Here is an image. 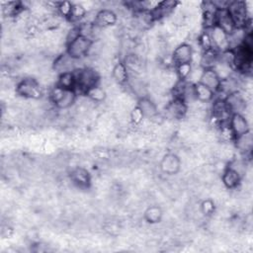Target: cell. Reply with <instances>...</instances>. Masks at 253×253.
<instances>
[{
  "instance_id": "1",
  "label": "cell",
  "mask_w": 253,
  "mask_h": 253,
  "mask_svg": "<svg viewBox=\"0 0 253 253\" xmlns=\"http://www.w3.org/2000/svg\"><path fill=\"white\" fill-rule=\"evenodd\" d=\"M73 72L75 76L74 90L77 94L81 93L85 95L90 88L98 85L100 82V75L98 71L92 67H80L75 69Z\"/></svg>"
},
{
  "instance_id": "2",
  "label": "cell",
  "mask_w": 253,
  "mask_h": 253,
  "mask_svg": "<svg viewBox=\"0 0 253 253\" xmlns=\"http://www.w3.org/2000/svg\"><path fill=\"white\" fill-rule=\"evenodd\" d=\"M49 99L57 109L65 110L75 103L77 93L74 89H64L55 85L49 92Z\"/></svg>"
},
{
  "instance_id": "3",
  "label": "cell",
  "mask_w": 253,
  "mask_h": 253,
  "mask_svg": "<svg viewBox=\"0 0 253 253\" xmlns=\"http://www.w3.org/2000/svg\"><path fill=\"white\" fill-rule=\"evenodd\" d=\"M227 11L235 25V28H245L251 21L248 14V8L244 1H230Z\"/></svg>"
},
{
  "instance_id": "4",
  "label": "cell",
  "mask_w": 253,
  "mask_h": 253,
  "mask_svg": "<svg viewBox=\"0 0 253 253\" xmlns=\"http://www.w3.org/2000/svg\"><path fill=\"white\" fill-rule=\"evenodd\" d=\"M93 42L91 39L80 35L66 45V52L74 59H81L88 55Z\"/></svg>"
},
{
  "instance_id": "5",
  "label": "cell",
  "mask_w": 253,
  "mask_h": 253,
  "mask_svg": "<svg viewBox=\"0 0 253 253\" xmlns=\"http://www.w3.org/2000/svg\"><path fill=\"white\" fill-rule=\"evenodd\" d=\"M16 92L26 99L33 100H38L42 95L40 83L34 78H25L21 80L16 86Z\"/></svg>"
},
{
  "instance_id": "6",
  "label": "cell",
  "mask_w": 253,
  "mask_h": 253,
  "mask_svg": "<svg viewBox=\"0 0 253 253\" xmlns=\"http://www.w3.org/2000/svg\"><path fill=\"white\" fill-rule=\"evenodd\" d=\"M193 47L191 44L183 42L175 47L172 53V61L176 65L183 63H192L193 59Z\"/></svg>"
},
{
  "instance_id": "7",
  "label": "cell",
  "mask_w": 253,
  "mask_h": 253,
  "mask_svg": "<svg viewBox=\"0 0 253 253\" xmlns=\"http://www.w3.org/2000/svg\"><path fill=\"white\" fill-rule=\"evenodd\" d=\"M77 59L72 58L66 51L64 53H61L57 55L52 63L53 70L59 74L65 73V72H72L77 67L75 66V61Z\"/></svg>"
},
{
  "instance_id": "8",
  "label": "cell",
  "mask_w": 253,
  "mask_h": 253,
  "mask_svg": "<svg viewBox=\"0 0 253 253\" xmlns=\"http://www.w3.org/2000/svg\"><path fill=\"white\" fill-rule=\"evenodd\" d=\"M224 102L231 115L232 114L243 115V112L246 110L245 98L239 91L227 95L226 98L224 99Z\"/></svg>"
},
{
  "instance_id": "9",
  "label": "cell",
  "mask_w": 253,
  "mask_h": 253,
  "mask_svg": "<svg viewBox=\"0 0 253 253\" xmlns=\"http://www.w3.org/2000/svg\"><path fill=\"white\" fill-rule=\"evenodd\" d=\"M210 36L212 42V46L214 49L221 51L227 50L228 48V35L217 26H213L209 29Z\"/></svg>"
},
{
  "instance_id": "10",
  "label": "cell",
  "mask_w": 253,
  "mask_h": 253,
  "mask_svg": "<svg viewBox=\"0 0 253 253\" xmlns=\"http://www.w3.org/2000/svg\"><path fill=\"white\" fill-rule=\"evenodd\" d=\"M188 112L187 104L180 99H172L165 107V114L168 118L179 120L186 116Z\"/></svg>"
},
{
  "instance_id": "11",
  "label": "cell",
  "mask_w": 253,
  "mask_h": 253,
  "mask_svg": "<svg viewBox=\"0 0 253 253\" xmlns=\"http://www.w3.org/2000/svg\"><path fill=\"white\" fill-rule=\"evenodd\" d=\"M181 160L174 153H167L163 156L160 162V169L164 174L175 175L180 171Z\"/></svg>"
},
{
  "instance_id": "12",
  "label": "cell",
  "mask_w": 253,
  "mask_h": 253,
  "mask_svg": "<svg viewBox=\"0 0 253 253\" xmlns=\"http://www.w3.org/2000/svg\"><path fill=\"white\" fill-rule=\"evenodd\" d=\"M228 126L234 135L238 136L250 130L249 124L244 115L241 114H232L228 121Z\"/></svg>"
},
{
  "instance_id": "13",
  "label": "cell",
  "mask_w": 253,
  "mask_h": 253,
  "mask_svg": "<svg viewBox=\"0 0 253 253\" xmlns=\"http://www.w3.org/2000/svg\"><path fill=\"white\" fill-rule=\"evenodd\" d=\"M70 180L76 187L87 189L91 184V175L87 169L76 167L70 172Z\"/></svg>"
},
{
  "instance_id": "14",
  "label": "cell",
  "mask_w": 253,
  "mask_h": 253,
  "mask_svg": "<svg viewBox=\"0 0 253 253\" xmlns=\"http://www.w3.org/2000/svg\"><path fill=\"white\" fill-rule=\"evenodd\" d=\"M118 21V16L115 11L111 9H101L97 12L94 24L102 29L114 26Z\"/></svg>"
},
{
  "instance_id": "15",
  "label": "cell",
  "mask_w": 253,
  "mask_h": 253,
  "mask_svg": "<svg viewBox=\"0 0 253 253\" xmlns=\"http://www.w3.org/2000/svg\"><path fill=\"white\" fill-rule=\"evenodd\" d=\"M215 26L219 27L223 30L227 35H229L234 29L235 25L227 11V9L223 10H216L215 14Z\"/></svg>"
},
{
  "instance_id": "16",
  "label": "cell",
  "mask_w": 253,
  "mask_h": 253,
  "mask_svg": "<svg viewBox=\"0 0 253 253\" xmlns=\"http://www.w3.org/2000/svg\"><path fill=\"white\" fill-rule=\"evenodd\" d=\"M220 78L215 73V71L212 68L204 69L202 76L200 78V83L206 85L210 89H211L213 92H216L220 85Z\"/></svg>"
},
{
  "instance_id": "17",
  "label": "cell",
  "mask_w": 253,
  "mask_h": 253,
  "mask_svg": "<svg viewBox=\"0 0 253 253\" xmlns=\"http://www.w3.org/2000/svg\"><path fill=\"white\" fill-rule=\"evenodd\" d=\"M233 141L235 142V147L243 154L250 153L253 146V136L251 131H247L241 135L235 136Z\"/></svg>"
},
{
  "instance_id": "18",
  "label": "cell",
  "mask_w": 253,
  "mask_h": 253,
  "mask_svg": "<svg viewBox=\"0 0 253 253\" xmlns=\"http://www.w3.org/2000/svg\"><path fill=\"white\" fill-rule=\"evenodd\" d=\"M137 107L141 110L144 118L153 119L158 115V110L156 104L148 97H141L138 100Z\"/></svg>"
},
{
  "instance_id": "19",
  "label": "cell",
  "mask_w": 253,
  "mask_h": 253,
  "mask_svg": "<svg viewBox=\"0 0 253 253\" xmlns=\"http://www.w3.org/2000/svg\"><path fill=\"white\" fill-rule=\"evenodd\" d=\"M112 76L114 80L120 85L127 83L129 78V71L124 61H119L114 65L112 69Z\"/></svg>"
},
{
  "instance_id": "20",
  "label": "cell",
  "mask_w": 253,
  "mask_h": 253,
  "mask_svg": "<svg viewBox=\"0 0 253 253\" xmlns=\"http://www.w3.org/2000/svg\"><path fill=\"white\" fill-rule=\"evenodd\" d=\"M241 176L235 172L234 170H232L229 167H225V169L222 172L221 175V181L222 184L224 185V187H226L227 189H235L237 188V186L240 184L241 181Z\"/></svg>"
},
{
  "instance_id": "21",
  "label": "cell",
  "mask_w": 253,
  "mask_h": 253,
  "mask_svg": "<svg viewBox=\"0 0 253 253\" xmlns=\"http://www.w3.org/2000/svg\"><path fill=\"white\" fill-rule=\"evenodd\" d=\"M195 94L197 101L201 103H209L213 99L215 92H213L206 85L198 82L195 84Z\"/></svg>"
},
{
  "instance_id": "22",
  "label": "cell",
  "mask_w": 253,
  "mask_h": 253,
  "mask_svg": "<svg viewBox=\"0 0 253 253\" xmlns=\"http://www.w3.org/2000/svg\"><path fill=\"white\" fill-rule=\"evenodd\" d=\"M218 54L219 52L214 49V48H211L208 50H205L200 58V64L201 67L204 69H208V68H212L213 65L215 64V62L218 59Z\"/></svg>"
},
{
  "instance_id": "23",
  "label": "cell",
  "mask_w": 253,
  "mask_h": 253,
  "mask_svg": "<svg viewBox=\"0 0 253 253\" xmlns=\"http://www.w3.org/2000/svg\"><path fill=\"white\" fill-rule=\"evenodd\" d=\"M162 215V210L158 206H150L144 211V219L151 224L158 223L161 220Z\"/></svg>"
},
{
  "instance_id": "24",
  "label": "cell",
  "mask_w": 253,
  "mask_h": 253,
  "mask_svg": "<svg viewBox=\"0 0 253 253\" xmlns=\"http://www.w3.org/2000/svg\"><path fill=\"white\" fill-rule=\"evenodd\" d=\"M85 95L89 98V100H91L94 103H102L107 98L106 90L103 87H101L100 84L90 88Z\"/></svg>"
},
{
  "instance_id": "25",
  "label": "cell",
  "mask_w": 253,
  "mask_h": 253,
  "mask_svg": "<svg viewBox=\"0 0 253 253\" xmlns=\"http://www.w3.org/2000/svg\"><path fill=\"white\" fill-rule=\"evenodd\" d=\"M55 85L64 89H74L75 87L74 72L72 71V72H65V73L59 74Z\"/></svg>"
},
{
  "instance_id": "26",
  "label": "cell",
  "mask_w": 253,
  "mask_h": 253,
  "mask_svg": "<svg viewBox=\"0 0 253 253\" xmlns=\"http://www.w3.org/2000/svg\"><path fill=\"white\" fill-rule=\"evenodd\" d=\"M87 9L82 5V4H73L72 6V10H71V14L69 17V21L76 23L79 22L81 20H83L86 17L87 14Z\"/></svg>"
},
{
  "instance_id": "27",
  "label": "cell",
  "mask_w": 253,
  "mask_h": 253,
  "mask_svg": "<svg viewBox=\"0 0 253 253\" xmlns=\"http://www.w3.org/2000/svg\"><path fill=\"white\" fill-rule=\"evenodd\" d=\"M192 63H183L176 65V76L178 80H188L190 77V74L192 72Z\"/></svg>"
},
{
  "instance_id": "28",
  "label": "cell",
  "mask_w": 253,
  "mask_h": 253,
  "mask_svg": "<svg viewBox=\"0 0 253 253\" xmlns=\"http://www.w3.org/2000/svg\"><path fill=\"white\" fill-rule=\"evenodd\" d=\"M229 168H231L232 170H234L235 172H237L241 178L245 175L247 167H246V162L243 159H232L229 163L228 166Z\"/></svg>"
},
{
  "instance_id": "29",
  "label": "cell",
  "mask_w": 253,
  "mask_h": 253,
  "mask_svg": "<svg viewBox=\"0 0 253 253\" xmlns=\"http://www.w3.org/2000/svg\"><path fill=\"white\" fill-rule=\"evenodd\" d=\"M198 42H199L200 46L203 48L204 51L208 50V49H211V48H213L212 42H211L209 30H207V31H205V32H203L201 34V36L199 37Z\"/></svg>"
},
{
  "instance_id": "30",
  "label": "cell",
  "mask_w": 253,
  "mask_h": 253,
  "mask_svg": "<svg viewBox=\"0 0 253 253\" xmlns=\"http://www.w3.org/2000/svg\"><path fill=\"white\" fill-rule=\"evenodd\" d=\"M72 6L73 4L71 2L68 1H63V2H58V6H57V13L62 16L63 18L69 19L70 14H71V10H72Z\"/></svg>"
},
{
  "instance_id": "31",
  "label": "cell",
  "mask_w": 253,
  "mask_h": 253,
  "mask_svg": "<svg viewBox=\"0 0 253 253\" xmlns=\"http://www.w3.org/2000/svg\"><path fill=\"white\" fill-rule=\"evenodd\" d=\"M214 210H215V206H214V203L210 200V199H207L205 201L202 202L201 204V211L203 214L205 215H211L214 212Z\"/></svg>"
},
{
  "instance_id": "32",
  "label": "cell",
  "mask_w": 253,
  "mask_h": 253,
  "mask_svg": "<svg viewBox=\"0 0 253 253\" xmlns=\"http://www.w3.org/2000/svg\"><path fill=\"white\" fill-rule=\"evenodd\" d=\"M129 117H130V121L133 125H140L142 123V120L144 119V116H143L141 110L137 106L134 107L130 111Z\"/></svg>"
}]
</instances>
